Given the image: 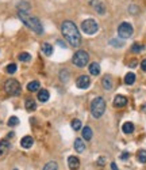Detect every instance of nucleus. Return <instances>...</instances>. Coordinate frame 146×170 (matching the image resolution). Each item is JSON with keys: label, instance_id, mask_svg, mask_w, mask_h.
<instances>
[{"label": "nucleus", "instance_id": "35", "mask_svg": "<svg viewBox=\"0 0 146 170\" xmlns=\"http://www.w3.org/2000/svg\"><path fill=\"white\" fill-rule=\"evenodd\" d=\"M104 163H106V158H103V156H100V158H99V161H97V165H99V166H103Z\"/></svg>", "mask_w": 146, "mask_h": 170}, {"label": "nucleus", "instance_id": "22", "mask_svg": "<svg viewBox=\"0 0 146 170\" xmlns=\"http://www.w3.org/2000/svg\"><path fill=\"white\" fill-rule=\"evenodd\" d=\"M134 82H135V74L134 72L126 74V76H124V83H126L127 86H131V84H134Z\"/></svg>", "mask_w": 146, "mask_h": 170}, {"label": "nucleus", "instance_id": "17", "mask_svg": "<svg viewBox=\"0 0 146 170\" xmlns=\"http://www.w3.org/2000/svg\"><path fill=\"white\" fill-rule=\"evenodd\" d=\"M89 74L93 75V76H97V75L100 74V66L97 63H91L89 64Z\"/></svg>", "mask_w": 146, "mask_h": 170}, {"label": "nucleus", "instance_id": "18", "mask_svg": "<svg viewBox=\"0 0 146 170\" xmlns=\"http://www.w3.org/2000/svg\"><path fill=\"white\" fill-rule=\"evenodd\" d=\"M39 87H41V83L38 80H33V82H30L29 84H27V90L29 91H39Z\"/></svg>", "mask_w": 146, "mask_h": 170}, {"label": "nucleus", "instance_id": "24", "mask_svg": "<svg viewBox=\"0 0 146 170\" xmlns=\"http://www.w3.org/2000/svg\"><path fill=\"white\" fill-rule=\"evenodd\" d=\"M26 109L29 112H34L37 109V105H35V101L31 100V98H29V100H26Z\"/></svg>", "mask_w": 146, "mask_h": 170}, {"label": "nucleus", "instance_id": "9", "mask_svg": "<svg viewBox=\"0 0 146 170\" xmlns=\"http://www.w3.org/2000/svg\"><path fill=\"white\" fill-rule=\"evenodd\" d=\"M76 86L79 88H83V90L88 88L91 86L89 76H87V75H81V76H79V78H77V80H76Z\"/></svg>", "mask_w": 146, "mask_h": 170}, {"label": "nucleus", "instance_id": "29", "mask_svg": "<svg viewBox=\"0 0 146 170\" xmlns=\"http://www.w3.org/2000/svg\"><path fill=\"white\" fill-rule=\"evenodd\" d=\"M144 49H145V46L141 45V44H134V45L131 46V52H133V53H140Z\"/></svg>", "mask_w": 146, "mask_h": 170}, {"label": "nucleus", "instance_id": "32", "mask_svg": "<svg viewBox=\"0 0 146 170\" xmlns=\"http://www.w3.org/2000/svg\"><path fill=\"white\" fill-rule=\"evenodd\" d=\"M70 125H72V128L74 129V131H80V128L83 127V125H81V121H80V120H77V118L70 122Z\"/></svg>", "mask_w": 146, "mask_h": 170}, {"label": "nucleus", "instance_id": "34", "mask_svg": "<svg viewBox=\"0 0 146 170\" xmlns=\"http://www.w3.org/2000/svg\"><path fill=\"white\" fill-rule=\"evenodd\" d=\"M128 156H130V154H128V152H122V154H120V159L126 161V159L128 158Z\"/></svg>", "mask_w": 146, "mask_h": 170}, {"label": "nucleus", "instance_id": "37", "mask_svg": "<svg viewBox=\"0 0 146 170\" xmlns=\"http://www.w3.org/2000/svg\"><path fill=\"white\" fill-rule=\"evenodd\" d=\"M141 68H142V71H145V72H146V59H145V60H142V63H141Z\"/></svg>", "mask_w": 146, "mask_h": 170}, {"label": "nucleus", "instance_id": "38", "mask_svg": "<svg viewBox=\"0 0 146 170\" xmlns=\"http://www.w3.org/2000/svg\"><path fill=\"white\" fill-rule=\"evenodd\" d=\"M111 169H112V170H119V169H118V166H116V163H115V162L111 163Z\"/></svg>", "mask_w": 146, "mask_h": 170}, {"label": "nucleus", "instance_id": "20", "mask_svg": "<svg viewBox=\"0 0 146 170\" xmlns=\"http://www.w3.org/2000/svg\"><path fill=\"white\" fill-rule=\"evenodd\" d=\"M92 129H91V127H84L83 128V139L84 140H91L92 139Z\"/></svg>", "mask_w": 146, "mask_h": 170}, {"label": "nucleus", "instance_id": "30", "mask_svg": "<svg viewBox=\"0 0 146 170\" xmlns=\"http://www.w3.org/2000/svg\"><path fill=\"white\" fill-rule=\"evenodd\" d=\"M19 60H20V61H23V63H29V61L31 60V56H30V53L23 52V53H20V54H19Z\"/></svg>", "mask_w": 146, "mask_h": 170}, {"label": "nucleus", "instance_id": "14", "mask_svg": "<svg viewBox=\"0 0 146 170\" xmlns=\"http://www.w3.org/2000/svg\"><path fill=\"white\" fill-rule=\"evenodd\" d=\"M112 78L110 76V75H104V78L101 79V84H103V87L106 88V90H111L112 88Z\"/></svg>", "mask_w": 146, "mask_h": 170}, {"label": "nucleus", "instance_id": "26", "mask_svg": "<svg viewBox=\"0 0 146 170\" xmlns=\"http://www.w3.org/2000/svg\"><path fill=\"white\" fill-rule=\"evenodd\" d=\"M43 170H58V165L56 162H47L45 166H43Z\"/></svg>", "mask_w": 146, "mask_h": 170}, {"label": "nucleus", "instance_id": "40", "mask_svg": "<svg viewBox=\"0 0 146 170\" xmlns=\"http://www.w3.org/2000/svg\"><path fill=\"white\" fill-rule=\"evenodd\" d=\"M14 170H18V169H14Z\"/></svg>", "mask_w": 146, "mask_h": 170}, {"label": "nucleus", "instance_id": "25", "mask_svg": "<svg viewBox=\"0 0 146 170\" xmlns=\"http://www.w3.org/2000/svg\"><path fill=\"white\" fill-rule=\"evenodd\" d=\"M137 159L141 163H146V150H140L137 152Z\"/></svg>", "mask_w": 146, "mask_h": 170}, {"label": "nucleus", "instance_id": "36", "mask_svg": "<svg viewBox=\"0 0 146 170\" xmlns=\"http://www.w3.org/2000/svg\"><path fill=\"white\" fill-rule=\"evenodd\" d=\"M131 63H128V67H131V68H134V67H137V60H130Z\"/></svg>", "mask_w": 146, "mask_h": 170}, {"label": "nucleus", "instance_id": "13", "mask_svg": "<svg viewBox=\"0 0 146 170\" xmlns=\"http://www.w3.org/2000/svg\"><path fill=\"white\" fill-rule=\"evenodd\" d=\"M16 7H18V12L29 14L30 10H31V6H30V3H27V2H19Z\"/></svg>", "mask_w": 146, "mask_h": 170}, {"label": "nucleus", "instance_id": "23", "mask_svg": "<svg viewBox=\"0 0 146 170\" xmlns=\"http://www.w3.org/2000/svg\"><path fill=\"white\" fill-rule=\"evenodd\" d=\"M10 148V142L7 140V139H3V140H0V155H3L7 150Z\"/></svg>", "mask_w": 146, "mask_h": 170}, {"label": "nucleus", "instance_id": "31", "mask_svg": "<svg viewBox=\"0 0 146 170\" xmlns=\"http://www.w3.org/2000/svg\"><path fill=\"white\" fill-rule=\"evenodd\" d=\"M110 45L111 46H116V48H122L124 45V42H123V41H118V40L112 38V40H110Z\"/></svg>", "mask_w": 146, "mask_h": 170}, {"label": "nucleus", "instance_id": "1", "mask_svg": "<svg viewBox=\"0 0 146 170\" xmlns=\"http://www.w3.org/2000/svg\"><path fill=\"white\" fill-rule=\"evenodd\" d=\"M61 33L64 38L69 42L70 46H80L81 45V34L77 26L70 20H65L61 25Z\"/></svg>", "mask_w": 146, "mask_h": 170}, {"label": "nucleus", "instance_id": "6", "mask_svg": "<svg viewBox=\"0 0 146 170\" xmlns=\"http://www.w3.org/2000/svg\"><path fill=\"white\" fill-rule=\"evenodd\" d=\"M81 29H83V32L85 34H88V36H92V34L97 33L99 25H97V22L93 19H85L83 23H81Z\"/></svg>", "mask_w": 146, "mask_h": 170}, {"label": "nucleus", "instance_id": "3", "mask_svg": "<svg viewBox=\"0 0 146 170\" xmlns=\"http://www.w3.org/2000/svg\"><path fill=\"white\" fill-rule=\"evenodd\" d=\"M106 112V101L101 97H96L91 104V114L95 118H100Z\"/></svg>", "mask_w": 146, "mask_h": 170}, {"label": "nucleus", "instance_id": "11", "mask_svg": "<svg viewBox=\"0 0 146 170\" xmlns=\"http://www.w3.org/2000/svg\"><path fill=\"white\" fill-rule=\"evenodd\" d=\"M127 105V98L123 95H116L114 98V106L115 108H124Z\"/></svg>", "mask_w": 146, "mask_h": 170}, {"label": "nucleus", "instance_id": "4", "mask_svg": "<svg viewBox=\"0 0 146 170\" xmlns=\"http://www.w3.org/2000/svg\"><path fill=\"white\" fill-rule=\"evenodd\" d=\"M88 61H89V56H88V53L85 52V50H77V52L73 54L72 63L76 67L84 68L88 64Z\"/></svg>", "mask_w": 146, "mask_h": 170}, {"label": "nucleus", "instance_id": "33", "mask_svg": "<svg viewBox=\"0 0 146 170\" xmlns=\"http://www.w3.org/2000/svg\"><path fill=\"white\" fill-rule=\"evenodd\" d=\"M128 11H130L131 14H137V12H138V7H137V6H134V4H131V6H130V8H128Z\"/></svg>", "mask_w": 146, "mask_h": 170}, {"label": "nucleus", "instance_id": "16", "mask_svg": "<svg viewBox=\"0 0 146 170\" xmlns=\"http://www.w3.org/2000/svg\"><path fill=\"white\" fill-rule=\"evenodd\" d=\"M74 150H76L77 152L85 151V143L83 142V139H76V140H74Z\"/></svg>", "mask_w": 146, "mask_h": 170}, {"label": "nucleus", "instance_id": "28", "mask_svg": "<svg viewBox=\"0 0 146 170\" xmlns=\"http://www.w3.org/2000/svg\"><path fill=\"white\" fill-rule=\"evenodd\" d=\"M16 70H18V67H16L15 63H11V64H8V66L6 67V72L7 74H15Z\"/></svg>", "mask_w": 146, "mask_h": 170}, {"label": "nucleus", "instance_id": "39", "mask_svg": "<svg viewBox=\"0 0 146 170\" xmlns=\"http://www.w3.org/2000/svg\"><path fill=\"white\" fill-rule=\"evenodd\" d=\"M57 44H58V45H60V46H62V48H65V46H66V45H65V44H64V42H62V41H57Z\"/></svg>", "mask_w": 146, "mask_h": 170}, {"label": "nucleus", "instance_id": "7", "mask_svg": "<svg viewBox=\"0 0 146 170\" xmlns=\"http://www.w3.org/2000/svg\"><path fill=\"white\" fill-rule=\"evenodd\" d=\"M133 32H134L133 26H131L128 22H122L119 25V27H118V36L123 40L130 38V37L133 36Z\"/></svg>", "mask_w": 146, "mask_h": 170}, {"label": "nucleus", "instance_id": "15", "mask_svg": "<svg viewBox=\"0 0 146 170\" xmlns=\"http://www.w3.org/2000/svg\"><path fill=\"white\" fill-rule=\"evenodd\" d=\"M122 131H123V134H126V135L133 134L134 132V124L133 122H130V121L124 122V124L122 125Z\"/></svg>", "mask_w": 146, "mask_h": 170}, {"label": "nucleus", "instance_id": "12", "mask_svg": "<svg viewBox=\"0 0 146 170\" xmlns=\"http://www.w3.org/2000/svg\"><path fill=\"white\" fill-rule=\"evenodd\" d=\"M34 144V139L31 136H25V138H22V140H20V146H22L23 148H31Z\"/></svg>", "mask_w": 146, "mask_h": 170}, {"label": "nucleus", "instance_id": "21", "mask_svg": "<svg viewBox=\"0 0 146 170\" xmlns=\"http://www.w3.org/2000/svg\"><path fill=\"white\" fill-rule=\"evenodd\" d=\"M42 52H43V54H46V56H52L53 54V46L50 45L49 42L42 44Z\"/></svg>", "mask_w": 146, "mask_h": 170}, {"label": "nucleus", "instance_id": "10", "mask_svg": "<svg viewBox=\"0 0 146 170\" xmlns=\"http://www.w3.org/2000/svg\"><path fill=\"white\" fill-rule=\"evenodd\" d=\"M68 166H69L70 170H77L80 168V159L74 155H70L68 158Z\"/></svg>", "mask_w": 146, "mask_h": 170}, {"label": "nucleus", "instance_id": "5", "mask_svg": "<svg viewBox=\"0 0 146 170\" xmlns=\"http://www.w3.org/2000/svg\"><path fill=\"white\" fill-rule=\"evenodd\" d=\"M4 91L10 95H19L20 91H22V88H20V84H19L18 80L8 79L4 83Z\"/></svg>", "mask_w": 146, "mask_h": 170}, {"label": "nucleus", "instance_id": "19", "mask_svg": "<svg viewBox=\"0 0 146 170\" xmlns=\"http://www.w3.org/2000/svg\"><path fill=\"white\" fill-rule=\"evenodd\" d=\"M49 98H50V94H49V91H47V90H39L38 91V100L41 102L49 101Z\"/></svg>", "mask_w": 146, "mask_h": 170}, {"label": "nucleus", "instance_id": "2", "mask_svg": "<svg viewBox=\"0 0 146 170\" xmlns=\"http://www.w3.org/2000/svg\"><path fill=\"white\" fill-rule=\"evenodd\" d=\"M18 16H19V19L22 20V22L29 27V29H31L34 33H37V34H42L43 33L42 23L39 22V19L37 18V16H31V15L25 14V12H18Z\"/></svg>", "mask_w": 146, "mask_h": 170}, {"label": "nucleus", "instance_id": "27", "mask_svg": "<svg viewBox=\"0 0 146 170\" xmlns=\"http://www.w3.org/2000/svg\"><path fill=\"white\" fill-rule=\"evenodd\" d=\"M8 127H16V125L19 124V118L16 117V116H11V117L8 118Z\"/></svg>", "mask_w": 146, "mask_h": 170}, {"label": "nucleus", "instance_id": "8", "mask_svg": "<svg viewBox=\"0 0 146 170\" xmlns=\"http://www.w3.org/2000/svg\"><path fill=\"white\" fill-rule=\"evenodd\" d=\"M91 4H92V7L97 14H100V15L106 14L107 8H106V3H104L103 0H91Z\"/></svg>", "mask_w": 146, "mask_h": 170}]
</instances>
